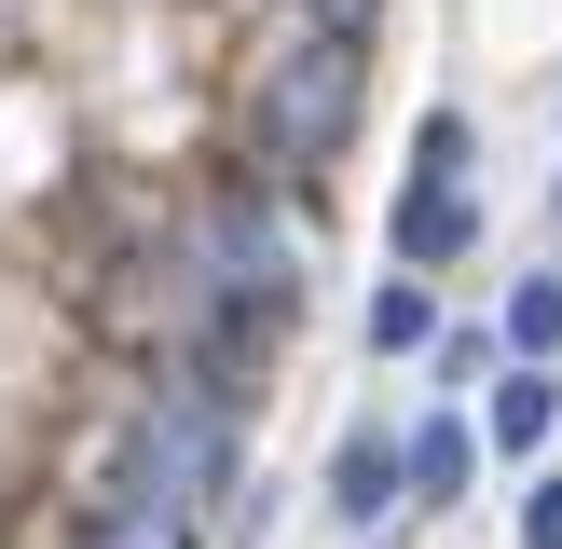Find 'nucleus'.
I'll return each instance as SVG.
<instances>
[{
    "label": "nucleus",
    "mask_w": 562,
    "mask_h": 549,
    "mask_svg": "<svg viewBox=\"0 0 562 549\" xmlns=\"http://www.w3.org/2000/svg\"><path fill=\"white\" fill-rule=\"evenodd\" d=\"M357 14H371V0H316V27H357Z\"/></svg>",
    "instance_id": "f8f14e48"
},
{
    "label": "nucleus",
    "mask_w": 562,
    "mask_h": 549,
    "mask_svg": "<svg viewBox=\"0 0 562 549\" xmlns=\"http://www.w3.org/2000/svg\"><path fill=\"white\" fill-rule=\"evenodd\" d=\"M412 179H467V110H426V137H412Z\"/></svg>",
    "instance_id": "9d476101"
},
{
    "label": "nucleus",
    "mask_w": 562,
    "mask_h": 549,
    "mask_svg": "<svg viewBox=\"0 0 562 549\" xmlns=\"http://www.w3.org/2000/svg\"><path fill=\"white\" fill-rule=\"evenodd\" d=\"M549 426H562V384L549 371H508V384H494V453H536Z\"/></svg>",
    "instance_id": "0eeeda50"
},
{
    "label": "nucleus",
    "mask_w": 562,
    "mask_h": 549,
    "mask_svg": "<svg viewBox=\"0 0 562 549\" xmlns=\"http://www.w3.org/2000/svg\"><path fill=\"white\" fill-rule=\"evenodd\" d=\"M549 344H562V289H549V274H521V289H508V357H521V371H549Z\"/></svg>",
    "instance_id": "6e6552de"
},
{
    "label": "nucleus",
    "mask_w": 562,
    "mask_h": 549,
    "mask_svg": "<svg viewBox=\"0 0 562 549\" xmlns=\"http://www.w3.org/2000/svg\"><path fill=\"white\" fill-rule=\"evenodd\" d=\"M467 247V179H412L398 192V274H439Z\"/></svg>",
    "instance_id": "20e7f679"
},
{
    "label": "nucleus",
    "mask_w": 562,
    "mask_h": 549,
    "mask_svg": "<svg viewBox=\"0 0 562 549\" xmlns=\"http://www.w3.org/2000/svg\"><path fill=\"white\" fill-rule=\"evenodd\" d=\"M398 467H412V494H453V481H467V467H481V439H467V426H453V412H426V426H412V439H398Z\"/></svg>",
    "instance_id": "423d86ee"
},
{
    "label": "nucleus",
    "mask_w": 562,
    "mask_h": 549,
    "mask_svg": "<svg viewBox=\"0 0 562 549\" xmlns=\"http://www.w3.org/2000/svg\"><path fill=\"white\" fill-rule=\"evenodd\" d=\"M82 549H179V522H151V508H124V494H110V508L82 522Z\"/></svg>",
    "instance_id": "1a4fd4ad"
},
{
    "label": "nucleus",
    "mask_w": 562,
    "mask_h": 549,
    "mask_svg": "<svg viewBox=\"0 0 562 549\" xmlns=\"http://www.w3.org/2000/svg\"><path fill=\"white\" fill-rule=\"evenodd\" d=\"M426 344H439L426 274H384V289H371V357H426Z\"/></svg>",
    "instance_id": "39448f33"
},
{
    "label": "nucleus",
    "mask_w": 562,
    "mask_h": 549,
    "mask_svg": "<svg viewBox=\"0 0 562 549\" xmlns=\"http://www.w3.org/2000/svg\"><path fill=\"white\" fill-rule=\"evenodd\" d=\"M247 124H261V165H329L344 124H357V27H302V42L261 69Z\"/></svg>",
    "instance_id": "f03ea898"
},
{
    "label": "nucleus",
    "mask_w": 562,
    "mask_h": 549,
    "mask_svg": "<svg viewBox=\"0 0 562 549\" xmlns=\"http://www.w3.org/2000/svg\"><path fill=\"white\" fill-rule=\"evenodd\" d=\"M398 494H412L398 439H384V426H357V439H344V467H329V522H357V536H371V522L398 508Z\"/></svg>",
    "instance_id": "7ed1b4c3"
},
{
    "label": "nucleus",
    "mask_w": 562,
    "mask_h": 549,
    "mask_svg": "<svg viewBox=\"0 0 562 549\" xmlns=\"http://www.w3.org/2000/svg\"><path fill=\"white\" fill-rule=\"evenodd\" d=\"M220 481H234V384L192 371V384H165V399L137 412L124 481H110V494H124V508H151V522H192Z\"/></svg>",
    "instance_id": "f257e3e1"
},
{
    "label": "nucleus",
    "mask_w": 562,
    "mask_h": 549,
    "mask_svg": "<svg viewBox=\"0 0 562 549\" xmlns=\"http://www.w3.org/2000/svg\"><path fill=\"white\" fill-rule=\"evenodd\" d=\"M521 549H562V481H536V494H521Z\"/></svg>",
    "instance_id": "9b49d317"
}]
</instances>
